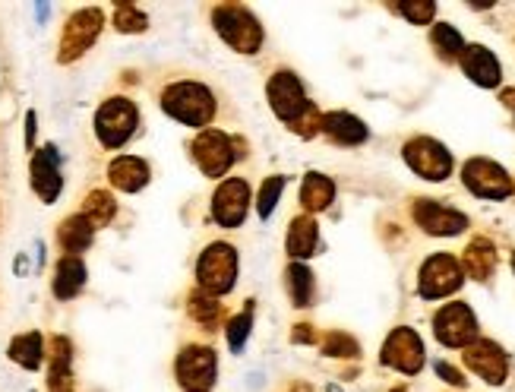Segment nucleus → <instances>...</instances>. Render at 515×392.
Wrapping results in <instances>:
<instances>
[{
	"label": "nucleus",
	"mask_w": 515,
	"mask_h": 392,
	"mask_svg": "<svg viewBox=\"0 0 515 392\" xmlns=\"http://www.w3.org/2000/svg\"><path fill=\"white\" fill-rule=\"evenodd\" d=\"M291 339H294V342H313V329H310L307 323H301V326H297V329L291 332Z\"/></svg>",
	"instance_id": "nucleus-39"
},
{
	"label": "nucleus",
	"mask_w": 515,
	"mask_h": 392,
	"mask_svg": "<svg viewBox=\"0 0 515 392\" xmlns=\"http://www.w3.org/2000/svg\"><path fill=\"white\" fill-rule=\"evenodd\" d=\"M10 361H16L19 367H26V370H38L42 367V358H45V342L38 332H23V336H16L10 342Z\"/></svg>",
	"instance_id": "nucleus-27"
},
{
	"label": "nucleus",
	"mask_w": 515,
	"mask_h": 392,
	"mask_svg": "<svg viewBox=\"0 0 515 392\" xmlns=\"http://www.w3.org/2000/svg\"><path fill=\"white\" fill-rule=\"evenodd\" d=\"M316 244H320V228L310 215H297L288 228V253L294 260H307L316 253Z\"/></svg>",
	"instance_id": "nucleus-23"
},
{
	"label": "nucleus",
	"mask_w": 515,
	"mask_h": 392,
	"mask_svg": "<svg viewBox=\"0 0 515 392\" xmlns=\"http://www.w3.org/2000/svg\"><path fill=\"white\" fill-rule=\"evenodd\" d=\"M459 61H462L465 76L474 86H481V89H497L500 86L503 67H500L497 54H493L490 48H484V45H465Z\"/></svg>",
	"instance_id": "nucleus-18"
},
{
	"label": "nucleus",
	"mask_w": 515,
	"mask_h": 392,
	"mask_svg": "<svg viewBox=\"0 0 515 392\" xmlns=\"http://www.w3.org/2000/svg\"><path fill=\"white\" fill-rule=\"evenodd\" d=\"M83 219L92 225V228H102V225H111V219L117 215V200L108 193V190H92L86 200H83Z\"/></svg>",
	"instance_id": "nucleus-28"
},
{
	"label": "nucleus",
	"mask_w": 515,
	"mask_h": 392,
	"mask_svg": "<svg viewBox=\"0 0 515 392\" xmlns=\"http://www.w3.org/2000/svg\"><path fill=\"white\" fill-rule=\"evenodd\" d=\"M405 162L414 174H421L424 181H446L452 174V155L440 140H430V136H414L402 149Z\"/></svg>",
	"instance_id": "nucleus-7"
},
{
	"label": "nucleus",
	"mask_w": 515,
	"mask_h": 392,
	"mask_svg": "<svg viewBox=\"0 0 515 392\" xmlns=\"http://www.w3.org/2000/svg\"><path fill=\"white\" fill-rule=\"evenodd\" d=\"M32 190L42 196V203H54L61 196L64 178H61V165H57V149L48 143L32 155Z\"/></svg>",
	"instance_id": "nucleus-17"
},
{
	"label": "nucleus",
	"mask_w": 515,
	"mask_h": 392,
	"mask_svg": "<svg viewBox=\"0 0 515 392\" xmlns=\"http://www.w3.org/2000/svg\"><path fill=\"white\" fill-rule=\"evenodd\" d=\"M282 187H285V178H269L260 190V200H256V209H260V219H269L279 206V196H282Z\"/></svg>",
	"instance_id": "nucleus-35"
},
{
	"label": "nucleus",
	"mask_w": 515,
	"mask_h": 392,
	"mask_svg": "<svg viewBox=\"0 0 515 392\" xmlns=\"http://www.w3.org/2000/svg\"><path fill=\"white\" fill-rule=\"evenodd\" d=\"M465 282V272L462 263L449 257V253H433L430 260H424L421 266V276H418V294L427 301H437V298H449L462 288Z\"/></svg>",
	"instance_id": "nucleus-6"
},
{
	"label": "nucleus",
	"mask_w": 515,
	"mask_h": 392,
	"mask_svg": "<svg viewBox=\"0 0 515 392\" xmlns=\"http://www.w3.org/2000/svg\"><path fill=\"white\" fill-rule=\"evenodd\" d=\"M114 26L117 32H143L146 29V13L133 4H117L114 7Z\"/></svg>",
	"instance_id": "nucleus-32"
},
{
	"label": "nucleus",
	"mask_w": 515,
	"mask_h": 392,
	"mask_svg": "<svg viewBox=\"0 0 515 392\" xmlns=\"http://www.w3.org/2000/svg\"><path fill=\"white\" fill-rule=\"evenodd\" d=\"M162 108L187 127H206L215 117V98L203 83H174L162 95Z\"/></svg>",
	"instance_id": "nucleus-1"
},
{
	"label": "nucleus",
	"mask_w": 515,
	"mask_h": 392,
	"mask_svg": "<svg viewBox=\"0 0 515 392\" xmlns=\"http://www.w3.org/2000/svg\"><path fill=\"white\" fill-rule=\"evenodd\" d=\"M437 374H440L446 383H452V386H465V377H462L452 364H446V361H437Z\"/></svg>",
	"instance_id": "nucleus-38"
},
{
	"label": "nucleus",
	"mask_w": 515,
	"mask_h": 392,
	"mask_svg": "<svg viewBox=\"0 0 515 392\" xmlns=\"http://www.w3.org/2000/svg\"><path fill=\"white\" fill-rule=\"evenodd\" d=\"M433 332L446 348H468L471 342H478V317L474 310L462 301H452L443 310H437L433 317Z\"/></svg>",
	"instance_id": "nucleus-8"
},
{
	"label": "nucleus",
	"mask_w": 515,
	"mask_h": 392,
	"mask_svg": "<svg viewBox=\"0 0 515 392\" xmlns=\"http://www.w3.org/2000/svg\"><path fill=\"white\" fill-rule=\"evenodd\" d=\"M320 130L329 136V140L339 143V146H361V143H367V136H370V130H367V124L361 121V117H354L348 111L326 114Z\"/></svg>",
	"instance_id": "nucleus-19"
},
{
	"label": "nucleus",
	"mask_w": 515,
	"mask_h": 392,
	"mask_svg": "<svg viewBox=\"0 0 515 392\" xmlns=\"http://www.w3.org/2000/svg\"><path fill=\"white\" fill-rule=\"evenodd\" d=\"M288 294H291V304L294 307H307L313 304V291H316V282H313V272L304 266V263H291L288 272Z\"/></svg>",
	"instance_id": "nucleus-29"
},
{
	"label": "nucleus",
	"mask_w": 515,
	"mask_h": 392,
	"mask_svg": "<svg viewBox=\"0 0 515 392\" xmlns=\"http://www.w3.org/2000/svg\"><path fill=\"white\" fill-rule=\"evenodd\" d=\"M102 26H105V19H102V10H98V7H86V10L73 13L67 19V26H64V35H61L57 64L79 61V57H83L95 45V38L102 35Z\"/></svg>",
	"instance_id": "nucleus-5"
},
{
	"label": "nucleus",
	"mask_w": 515,
	"mask_h": 392,
	"mask_svg": "<svg viewBox=\"0 0 515 392\" xmlns=\"http://www.w3.org/2000/svg\"><path fill=\"white\" fill-rule=\"evenodd\" d=\"M140 124V111L130 102V98H108V102L98 108L95 114V136L105 149H121L130 136L136 133Z\"/></svg>",
	"instance_id": "nucleus-3"
},
{
	"label": "nucleus",
	"mask_w": 515,
	"mask_h": 392,
	"mask_svg": "<svg viewBox=\"0 0 515 392\" xmlns=\"http://www.w3.org/2000/svg\"><path fill=\"white\" fill-rule=\"evenodd\" d=\"M108 178L117 190L124 193H136L149 184V165L143 159H136V155H121V159H114L111 168H108Z\"/></svg>",
	"instance_id": "nucleus-21"
},
{
	"label": "nucleus",
	"mask_w": 515,
	"mask_h": 392,
	"mask_svg": "<svg viewBox=\"0 0 515 392\" xmlns=\"http://www.w3.org/2000/svg\"><path fill=\"white\" fill-rule=\"evenodd\" d=\"M430 42H433V48H437V54L443 57V61H455V57H462V51H465V38L459 35V29L449 26V23L433 26Z\"/></svg>",
	"instance_id": "nucleus-30"
},
{
	"label": "nucleus",
	"mask_w": 515,
	"mask_h": 392,
	"mask_svg": "<svg viewBox=\"0 0 515 392\" xmlns=\"http://www.w3.org/2000/svg\"><path fill=\"white\" fill-rule=\"evenodd\" d=\"M92 238H95V228L79 212L70 215V219H64L61 228H57V241H61V247L67 250V257H76V253L89 250Z\"/></svg>",
	"instance_id": "nucleus-24"
},
{
	"label": "nucleus",
	"mask_w": 515,
	"mask_h": 392,
	"mask_svg": "<svg viewBox=\"0 0 515 392\" xmlns=\"http://www.w3.org/2000/svg\"><path fill=\"white\" fill-rule=\"evenodd\" d=\"M196 279H200V288L212 298L219 294H228L234 288L237 279V253L231 244H209L203 250L200 263H196Z\"/></svg>",
	"instance_id": "nucleus-4"
},
{
	"label": "nucleus",
	"mask_w": 515,
	"mask_h": 392,
	"mask_svg": "<svg viewBox=\"0 0 515 392\" xmlns=\"http://www.w3.org/2000/svg\"><path fill=\"white\" fill-rule=\"evenodd\" d=\"M247 206H250V187L247 181H225L212 196V215L219 219V225L225 228H237L247 219Z\"/></svg>",
	"instance_id": "nucleus-16"
},
{
	"label": "nucleus",
	"mask_w": 515,
	"mask_h": 392,
	"mask_svg": "<svg viewBox=\"0 0 515 392\" xmlns=\"http://www.w3.org/2000/svg\"><path fill=\"white\" fill-rule=\"evenodd\" d=\"M177 380L187 392H206L215 383V351L206 345H190L177 358Z\"/></svg>",
	"instance_id": "nucleus-15"
},
{
	"label": "nucleus",
	"mask_w": 515,
	"mask_h": 392,
	"mask_svg": "<svg viewBox=\"0 0 515 392\" xmlns=\"http://www.w3.org/2000/svg\"><path fill=\"white\" fill-rule=\"evenodd\" d=\"M250 326H253V307H247V313H241V317H234L231 326H228V342L234 351H241L247 336H250Z\"/></svg>",
	"instance_id": "nucleus-36"
},
{
	"label": "nucleus",
	"mask_w": 515,
	"mask_h": 392,
	"mask_svg": "<svg viewBox=\"0 0 515 392\" xmlns=\"http://www.w3.org/2000/svg\"><path fill=\"white\" fill-rule=\"evenodd\" d=\"M266 95H269L272 111L279 114L288 127L297 124V121H301V117L310 111V98H307L301 80H297V76H294L291 70H279V73H275L272 80H269Z\"/></svg>",
	"instance_id": "nucleus-9"
},
{
	"label": "nucleus",
	"mask_w": 515,
	"mask_h": 392,
	"mask_svg": "<svg viewBox=\"0 0 515 392\" xmlns=\"http://www.w3.org/2000/svg\"><path fill=\"white\" fill-rule=\"evenodd\" d=\"M380 361L386 367H392V370H399V374H408V377L421 374V367H424V342H421V336L411 326L392 329L386 345H383Z\"/></svg>",
	"instance_id": "nucleus-11"
},
{
	"label": "nucleus",
	"mask_w": 515,
	"mask_h": 392,
	"mask_svg": "<svg viewBox=\"0 0 515 392\" xmlns=\"http://www.w3.org/2000/svg\"><path fill=\"white\" fill-rule=\"evenodd\" d=\"M512 269H515V253H512Z\"/></svg>",
	"instance_id": "nucleus-41"
},
{
	"label": "nucleus",
	"mask_w": 515,
	"mask_h": 392,
	"mask_svg": "<svg viewBox=\"0 0 515 392\" xmlns=\"http://www.w3.org/2000/svg\"><path fill=\"white\" fill-rule=\"evenodd\" d=\"M212 19H215V32H219L234 51H241V54H256V51H260V45H263V26H260V19H256L247 7H241V4H222V7H215Z\"/></svg>",
	"instance_id": "nucleus-2"
},
{
	"label": "nucleus",
	"mask_w": 515,
	"mask_h": 392,
	"mask_svg": "<svg viewBox=\"0 0 515 392\" xmlns=\"http://www.w3.org/2000/svg\"><path fill=\"white\" fill-rule=\"evenodd\" d=\"M493 269H497V247H493L490 238H474L465 247L462 272H468L474 282H487L493 276Z\"/></svg>",
	"instance_id": "nucleus-20"
},
{
	"label": "nucleus",
	"mask_w": 515,
	"mask_h": 392,
	"mask_svg": "<svg viewBox=\"0 0 515 392\" xmlns=\"http://www.w3.org/2000/svg\"><path fill=\"white\" fill-rule=\"evenodd\" d=\"M48 389L51 392H70L73 380H70V342L64 336H54L51 342V377H48Z\"/></svg>",
	"instance_id": "nucleus-26"
},
{
	"label": "nucleus",
	"mask_w": 515,
	"mask_h": 392,
	"mask_svg": "<svg viewBox=\"0 0 515 392\" xmlns=\"http://www.w3.org/2000/svg\"><path fill=\"white\" fill-rule=\"evenodd\" d=\"M190 313H193V320L200 323L203 329H215L222 320V304L219 298H212V294L206 291H196L193 298H190Z\"/></svg>",
	"instance_id": "nucleus-31"
},
{
	"label": "nucleus",
	"mask_w": 515,
	"mask_h": 392,
	"mask_svg": "<svg viewBox=\"0 0 515 392\" xmlns=\"http://www.w3.org/2000/svg\"><path fill=\"white\" fill-rule=\"evenodd\" d=\"M83 285H86V266H83V260L79 257H61L57 260V266H54V294L61 301H70V298H76L79 291H83Z\"/></svg>",
	"instance_id": "nucleus-22"
},
{
	"label": "nucleus",
	"mask_w": 515,
	"mask_h": 392,
	"mask_svg": "<svg viewBox=\"0 0 515 392\" xmlns=\"http://www.w3.org/2000/svg\"><path fill=\"white\" fill-rule=\"evenodd\" d=\"M335 200V184L326 178V174H316L310 171L307 178H304V187H301V203L307 212H323L329 209Z\"/></svg>",
	"instance_id": "nucleus-25"
},
{
	"label": "nucleus",
	"mask_w": 515,
	"mask_h": 392,
	"mask_svg": "<svg viewBox=\"0 0 515 392\" xmlns=\"http://www.w3.org/2000/svg\"><path fill=\"white\" fill-rule=\"evenodd\" d=\"M503 105L515 108V89H506V92H503Z\"/></svg>",
	"instance_id": "nucleus-40"
},
{
	"label": "nucleus",
	"mask_w": 515,
	"mask_h": 392,
	"mask_svg": "<svg viewBox=\"0 0 515 392\" xmlns=\"http://www.w3.org/2000/svg\"><path fill=\"white\" fill-rule=\"evenodd\" d=\"M323 351L332 358H358L361 345L351 336H345V332H329V336L323 339Z\"/></svg>",
	"instance_id": "nucleus-33"
},
{
	"label": "nucleus",
	"mask_w": 515,
	"mask_h": 392,
	"mask_svg": "<svg viewBox=\"0 0 515 392\" xmlns=\"http://www.w3.org/2000/svg\"><path fill=\"white\" fill-rule=\"evenodd\" d=\"M395 10H399L408 19V23L427 26L430 19H433V13H437V4H433V0H405V4H399Z\"/></svg>",
	"instance_id": "nucleus-34"
},
{
	"label": "nucleus",
	"mask_w": 515,
	"mask_h": 392,
	"mask_svg": "<svg viewBox=\"0 0 515 392\" xmlns=\"http://www.w3.org/2000/svg\"><path fill=\"white\" fill-rule=\"evenodd\" d=\"M414 222H418L433 238H455L468 228V215L459 209H449L437 200H418L411 209Z\"/></svg>",
	"instance_id": "nucleus-13"
},
{
	"label": "nucleus",
	"mask_w": 515,
	"mask_h": 392,
	"mask_svg": "<svg viewBox=\"0 0 515 392\" xmlns=\"http://www.w3.org/2000/svg\"><path fill=\"white\" fill-rule=\"evenodd\" d=\"M465 364H468L484 383H490V386H503L506 377H509V358H506V351H503L497 342H490V339L471 342V345L465 348Z\"/></svg>",
	"instance_id": "nucleus-14"
},
{
	"label": "nucleus",
	"mask_w": 515,
	"mask_h": 392,
	"mask_svg": "<svg viewBox=\"0 0 515 392\" xmlns=\"http://www.w3.org/2000/svg\"><path fill=\"white\" fill-rule=\"evenodd\" d=\"M190 152H193V162L200 165V171L206 174V178H222V174L234 162L231 140H228L225 133H219V130H203L193 140Z\"/></svg>",
	"instance_id": "nucleus-12"
},
{
	"label": "nucleus",
	"mask_w": 515,
	"mask_h": 392,
	"mask_svg": "<svg viewBox=\"0 0 515 392\" xmlns=\"http://www.w3.org/2000/svg\"><path fill=\"white\" fill-rule=\"evenodd\" d=\"M320 127H323V117H320V111H316L313 105H310V111L301 117V121L291 124V130H294V133H301V136H313Z\"/></svg>",
	"instance_id": "nucleus-37"
},
{
	"label": "nucleus",
	"mask_w": 515,
	"mask_h": 392,
	"mask_svg": "<svg viewBox=\"0 0 515 392\" xmlns=\"http://www.w3.org/2000/svg\"><path fill=\"white\" fill-rule=\"evenodd\" d=\"M462 181L474 196H481V200H506V196H512V190H515L506 168L497 165V162H490V159L465 162Z\"/></svg>",
	"instance_id": "nucleus-10"
}]
</instances>
